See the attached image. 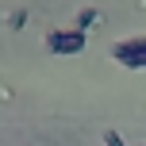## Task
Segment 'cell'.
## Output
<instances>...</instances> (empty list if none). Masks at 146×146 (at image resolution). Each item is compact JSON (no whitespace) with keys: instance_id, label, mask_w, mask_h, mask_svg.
<instances>
[{"instance_id":"obj_1","label":"cell","mask_w":146,"mask_h":146,"mask_svg":"<svg viewBox=\"0 0 146 146\" xmlns=\"http://www.w3.org/2000/svg\"><path fill=\"white\" fill-rule=\"evenodd\" d=\"M85 31L81 27H73V31H50L46 35V50L50 54H58V58H69V54H81L85 50Z\"/></svg>"},{"instance_id":"obj_2","label":"cell","mask_w":146,"mask_h":146,"mask_svg":"<svg viewBox=\"0 0 146 146\" xmlns=\"http://www.w3.org/2000/svg\"><path fill=\"white\" fill-rule=\"evenodd\" d=\"M111 58H115L119 66H127V69H146V35L115 42L111 46Z\"/></svg>"},{"instance_id":"obj_3","label":"cell","mask_w":146,"mask_h":146,"mask_svg":"<svg viewBox=\"0 0 146 146\" xmlns=\"http://www.w3.org/2000/svg\"><path fill=\"white\" fill-rule=\"evenodd\" d=\"M96 19H100V15H96V8H85V12L77 15V27H81V31H88V27H92Z\"/></svg>"},{"instance_id":"obj_4","label":"cell","mask_w":146,"mask_h":146,"mask_svg":"<svg viewBox=\"0 0 146 146\" xmlns=\"http://www.w3.org/2000/svg\"><path fill=\"white\" fill-rule=\"evenodd\" d=\"M104 146H127L119 131H104Z\"/></svg>"},{"instance_id":"obj_5","label":"cell","mask_w":146,"mask_h":146,"mask_svg":"<svg viewBox=\"0 0 146 146\" xmlns=\"http://www.w3.org/2000/svg\"><path fill=\"white\" fill-rule=\"evenodd\" d=\"M142 146H146V142H142Z\"/></svg>"}]
</instances>
